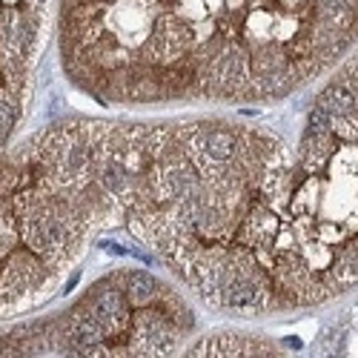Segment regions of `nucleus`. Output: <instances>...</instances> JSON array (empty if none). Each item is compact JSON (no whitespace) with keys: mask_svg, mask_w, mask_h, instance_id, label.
<instances>
[{"mask_svg":"<svg viewBox=\"0 0 358 358\" xmlns=\"http://www.w3.org/2000/svg\"><path fill=\"white\" fill-rule=\"evenodd\" d=\"M123 281L126 284H120V289L126 295L129 307H146L160 292V284L146 272H123Z\"/></svg>","mask_w":358,"mask_h":358,"instance_id":"nucleus-1","label":"nucleus"},{"mask_svg":"<svg viewBox=\"0 0 358 358\" xmlns=\"http://www.w3.org/2000/svg\"><path fill=\"white\" fill-rule=\"evenodd\" d=\"M350 72L355 75V80H358V60H352V63H350Z\"/></svg>","mask_w":358,"mask_h":358,"instance_id":"nucleus-2","label":"nucleus"}]
</instances>
